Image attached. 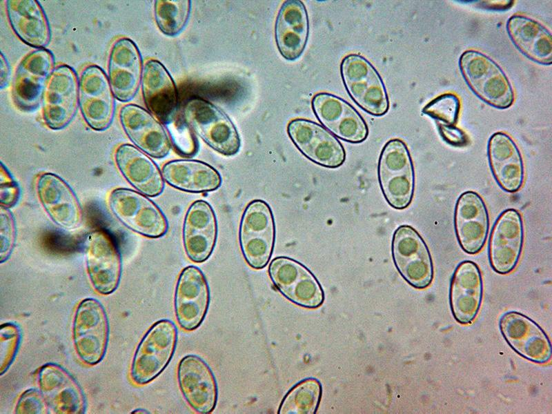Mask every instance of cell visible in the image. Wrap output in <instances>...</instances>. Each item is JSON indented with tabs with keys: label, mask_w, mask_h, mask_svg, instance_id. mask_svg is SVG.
I'll return each mask as SVG.
<instances>
[{
	"label": "cell",
	"mask_w": 552,
	"mask_h": 414,
	"mask_svg": "<svg viewBox=\"0 0 552 414\" xmlns=\"http://www.w3.org/2000/svg\"><path fill=\"white\" fill-rule=\"evenodd\" d=\"M461 74L471 91L493 108L506 109L512 106L515 93L502 68L488 55L467 50L459 58Z\"/></svg>",
	"instance_id": "obj_1"
},
{
	"label": "cell",
	"mask_w": 552,
	"mask_h": 414,
	"mask_svg": "<svg viewBox=\"0 0 552 414\" xmlns=\"http://www.w3.org/2000/svg\"><path fill=\"white\" fill-rule=\"evenodd\" d=\"M380 189L388 205L397 210L411 204L415 190V170L409 150L400 139L388 140L382 148L377 165Z\"/></svg>",
	"instance_id": "obj_2"
},
{
	"label": "cell",
	"mask_w": 552,
	"mask_h": 414,
	"mask_svg": "<svg viewBox=\"0 0 552 414\" xmlns=\"http://www.w3.org/2000/svg\"><path fill=\"white\" fill-rule=\"evenodd\" d=\"M177 337V326L170 319H160L149 328L132 361L130 377L135 384H148L164 371L173 357Z\"/></svg>",
	"instance_id": "obj_3"
},
{
	"label": "cell",
	"mask_w": 552,
	"mask_h": 414,
	"mask_svg": "<svg viewBox=\"0 0 552 414\" xmlns=\"http://www.w3.org/2000/svg\"><path fill=\"white\" fill-rule=\"evenodd\" d=\"M340 75L351 99L364 111L384 115L390 103L385 84L376 68L364 57L349 54L339 66Z\"/></svg>",
	"instance_id": "obj_4"
},
{
	"label": "cell",
	"mask_w": 552,
	"mask_h": 414,
	"mask_svg": "<svg viewBox=\"0 0 552 414\" xmlns=\"http://www.w3.org/2000/svg\"><path fill=\"white\" fill-rule=\"evenodd\" d=\"M275 235L269 204L262 199L251 201L244 210L239 228L241 251L249 266L256 270L266 266L273 255Z\"/></svg>",
	"instance_id": "obj_5"
},
{
	"label": "cell",
	"mask_w": 552,
	"mask_h": 414,
	"mask_svg": "<svg viewBox=\"0 0 552 414\" xmlns=\"http://www.w3.org/2000/svg\"><path fill=\"white\" fill-rule=\"evenodd\" d=\"M183 119L191 130L215 151L235 155L240 148L239 133L229 117L212 103L201 98L188 101L182 110Z\"/></svg>",
	"instance_id": "obj_6"
},
{
	"label": "cell",
	"mask_w": 552,
	"mask_h": 414,
	"mask_svg": "<svg viewBox=\"0 0 552 414\" xmlns=\"http://www.w3.org/2000/svg\"><path fill=\"white\" fill-rule=\"evenodd\" d=\"M391 254L403 279L415 288L431 285L434 267L430 250L420 234L409 225H401L392 237Z\"/></svg>",
	"instance_id": "obj_7"
},
{
	"label": "cell",
	"mask_w": 552,
	"mask_h": 414,
	"mask_svg": "<svg viewBox=\"0 0 552 414\" xmlns=\"http://www.w3.org/2000/svg\"><path fill=\"white\" fill-rule=\"evenodd\" d=\"M72 338L83 362L95 365L103 359L108 343L109 324L99 301L86 298L78 304L73 319Z\"/></svg>",
	"instance_id": "obj_8"
},
{
	"label": "cell",
	"mask_w": 552,
	"mask_h": 414,
	"mask_svg": "<svg viewBox=\"0 0 552 414\" xmlns=\"http://www.w3.org/2000/svg\"><path fill=\"white\" fill-rule=\"evenodd\" d=\"M115 217L131 230L149 238H159L168 230L162 210L146 195L128 188H117L109 196Z\"/></svg>",
	"instance_id": "obj_9"
},
{
	"label": "cell",
	"mask_w": 552,
	"mask_h": 414,
	"mask_svg": "<svg viewBox=\"0 0 552 414\" xmlns=\"http://www.w3.org/2000/svg\"><path fill=\"white\" fill-rule=\"evenodd\" d=\"M42 117L46 125L58 130L75 117L79 105V80L68 65H60L51 72L41 99Z\"/></svg>",
	"instance_id": "obj_10"
},
{
	"label": "cell",
	"mask_w": 552,
	"mask_h": 414,
	"mask_svg": "<svg viewBox=\"0 0 552 414\" xmlns=\"http://www.w3.org/2000/svg\"><path fill=\"white\" fill-rule=\"evenodd\" d=\"M268 275L275 288L291 302L308 308H317L324 301L319 282L304 265L285 256L274 258Z\"/></svg>",
	"instance_id": "obj_11"
},
{
	"label": "cell",
	"mask_w": 552,
	"mask_h": 414,
	"mask_svg": "<svg viewBox=\"0 0 552 414\" xmlns=\"http://www.w3.org/2000/svg\"><path fill=\"white\" fill-rule=\"evenodd\" d=\"M287 133L299 152L317 165L337 168L345 161L346 151L340 141L314 121L292 119L287 126Z\"/></svg>",
	"instance_id": "obj_12"
},
{
	"label": "cell",
	"mask_w": 552,
	"mask_h": 414,
	"mask_svg": "<svg viewBox=\"0 0 552 414\" xmlns=\"http://www.w3.org/2000/svg\"><path fill=\"white\" fill-rule=\"evenodd\" d=\"M108 77L99 66L90 65L79 79V106L89 127L106 130L115 116V101Z\"/></svg>",
	"instance_id": "obj_13"
},
{
	"label": "cell",
	"mask_w": 552,
	"mask_h": 414,
	"mask_svg": "<svg viewBox=\"0 0 552 414\" xmlns=\"http://www.w3.org/2000/svg\"><path fill=\"white\" fill-rule=\"evenodd\" d=\"M524 228L520 213L514 208L502 211L495 219L488 242V257L492 269L500 275L512 272L522 255Z\"/></svg>",
	"instance_id": "obj_14"
},
{
	"label": "cell",
	"mask_w": 552,
	"mask_h": 414,
	"mask_svg": "<svg viewBox=\"0 0 552 414\" xmlns=\"http://www.w3.org/2000/svg\"><path fill=\"white\" fill-rule=\"evenodd\" d=\"M313 112L326 129L340 139L359 144L366 139L368 128L359 112L344 99L321 92L311 100Z\"/></svg>",
	"instance_id": "obj_15"
},
{
	"label": "cell",
	"mask_w": 552,
	"mask_h": 414,
	"mask_svg": "<svg viewBox=\"0 0 552 414\" xmlns=\"http://www.w3.org/2000/svg\"><path fill=\"white\" fill-rule=\"evenodd\" d=\"M86 264L90 281L99 293L109 295L118 287L121 259L112 236L106 230L92 231L85 243Z\"/></svg>",
	"instance_id": "obj_16"
},
{
	"label": "cell",
	"mask_w": 552,
	"mask_h": 414,
	"mask_svg": "<svg viewBox=\"0 0 552 414\" xmlns=\"http://www.w3.org/2000/svg\"><path fill=\"white\" fill-rule=\"evenodd\" d=\"M210 301L208 283L204 273L188 266L180 273L175 288L174 310L179 326L197 329L204 320Z\"/></svg>",
	"instance_id": "obj_17"
},
{
	"label": "cell",
	"mask_w": 552,
	"mask_h": 414,
	"mask_svg": "<svg viewBox=\"0 0 552 414\" xmlns=\"http://www.w3.org/2000/svg\"><path fill=\"white\" fill-rule=\"evenodd\" d=\"M54 64L52 53L46 48L33 50L21 59L12 91L13 101L20 110L31 112L39 106Z\"/></svg>",
	"instance_id": "obj_18"
},
{
	"label": "cell",
	"mask_w": 552,
	"mask_h": 414,
	"mask_svg": "<svg viewBox=\"0 0 552 414\" xmlns=\"http://www.w3.org/2000/svg\"><path fill=\"white\" fill-rule=\"evenodd\" d=\"M454 230L463 251L475 255L485 245L490 219L486 205L476 192L467 190L457 198L453 215Z\"/></svg>",
	"instance_id": "obj_19"
},
{
	"label": "cell",
	"mask_w": 552,
	"mask_h": 414,
	"mask_svg": "<svg viewBox=\"0 0 552 414\" xmlns=\"http://www.w3.org/2000/svg\"><path fill=\"white\" fill-rule=\"evenodd\" d=\"M179 389L188 404L197 413H212L217 404L218 388L215 376L201 357L190 354L179 361L177 367Z\"/></svg>",
	"instance_id": "obj_20"
},
{
	"label": "cell",
	"mask_w": 552,
	"mask_h": 414,
	"mask_svg": "<svg viewBox=\"0 0 552 414\" xmlns=\"http://www.w3.org/2000/svg\"><path fill=\"white\" fill-rule=\"evenodd\" d=\"M500 330L509 346L525 359L545 364L551 358V342L542 328L527 316L517 312L504 313Z\"/></svg>",
	"instance_id": "obj_21"
},
{
	"label": "cell",
	"mask_w": 552,
	"mask_h": 414,
	"mask_svg": "<svg viewBox=\"0 0 552 414\" xmlns=\"http://www.w3.org/2000/svg\"><path fill=\"white\" fill-rule=\"evenodd\" d=\"M119 120L130 141L148 155L161 159L169 153L172 144L168 133L150 112L128 103L120 109Z\"/></svg>",
	"instance_id": "obj_22"
},
{
	"label": "cell",
	"mask_w": 552,
	"mask_h": 414,
	"mask_svg": "<svg viewBox=\"0 0 552 414\" xmlns=\"http://www.w3.org/2000/svg\"><path fill=\"white\" fill-rule=\"evenodd\" d=\"M141 90L149 112L165 127L178 119V94L176 85L164 66L155 59L144 65Z\"/></svg>",
	"instance_id": "obj_23"
},
{
	"label": "cell",
	"mask_w": 552,
	"mask_h": 414,
	"mask_svg": "<svg viewBox=\"0 0 552 414\" xmlns=\"http://www.w3.org/2000/svg\"><path fill=\"white\" fill-rule=\"evenodd\" d=\"M40 391L55 413L79 414L86 411L83 392L72 375L53 363L42 366L38 373Z\"/></svg>",
	"instance_id": "obj_24"
},
{
	"label": "cell",
	"mask_w": 552,
	"mask_h": 414,
	"mask_svg": "<svg viewBox=\"0 0 552 414\" xmlns=\"http://www.w3.org/2000/svg\"><path fill=\"white\" fill-rule=\"evenodd\" d=\"M217 217L211 205L197 200L188 208L184 220L183 244L188 257L202 263L211 255L217 238Z\"/></svg>",
	"instance_id": "obj_25"
},
{
	"label": "cell",
	"mask_w": 552,
	"mask_h": 414,
	"mask_svg": "<svg viewBox=\"0 0 552 414\" xmlns=\"http://www.w3.org/2000/svg\"><path fill=\"white\" fill-rule=\"evenodd\" d=\"M108 79L115 97L128 102L135 96L142 77V59L136 44L128 38L112 46L108 66Z\"/></svg>",
	"instance_id": "obj_26"
},
{
	"label": "cell",
	"mask_w": 552,
	"mask_h": 414,
	"mask_svg": "<svg viewBox=\"0 0 552 414\" xmlns=\"http://www.w3.org/2000/svg\"><path fill=\"white\" fill-rule=\"evenodd\" d=\"M37 190L43 209L55 224L69 230L79 226L82 218L80 204L62 178L54 173H43L38 178Z\"/></svg>",
	"instance_id": "obj_27"
},
{
	"label": "cell",
	"mask_w": 552,
	"mask_h": 414,
	"mask_svg": "<svg viewBox=\"0 0 552 414\" xmlns=\"http://www.w3.org/2000/svg\"><path fill=\"white\" fill-rule=\"evenodd\" d=\"M483 296V279L479 266L470 260L460 262L450 282L449 304L455 320L471 324L477 315Z\"/></svg>",
	"instance_id": "obj_28"
},
{
	"label": "cell",
	"mask_w": 552,
	"mask_h": 414,
	"mask_svg": "<svg viewBox=\"0 0 552 414\" xmlns=\"http://www.w3.org/2000/svg\"><path fill=\"white\" fill-rule=\"evenodd\" d=\"M487 157L492 175L502 190L513 193L521 189L525 177L524 161L519 148L509 135L497 132L491 135Z\"/></svg>",
	"instance_id": "obj_29"
},
{
	"label": "cell",
	"mask_w": 552,
	"mask_h": 414,
	"mask_svg": "<svg viewBox=\"0 0 552 414\" xmlns=\"http://www.w3.org/2000/svg\"><path fill=\"white\" fill-rule=\"evenodd\" d=\"M309 19L304 3L288 0L283 3L275 24V39L277 49L286 60L300 57L307 44Z\"/></svg>",
	"instance_id": "obj_30"
},
{
	"label": "cell",
	"mask_w": 552,
	"mask_h": 414,
	"mask_svg": "<svg viewBox=\"0 0 552 414\" xmlns=\"http://www.w3.org/2000/svg\"><path fill=\"white\" fill-rule=\"evenodd\" d=\"M116 165L126 180L138 192L156 197L164 190L162 172L144 152L129 144L120 145L115 151Z\"/></svg>",
	"instance_id": "obj_31"
},
{
	"label": "cell",
	"mask_w": 552,
	"mask_h": 414,
	"mask_svg": "<svg viewBox=\"0 0 552 414\" xmlns=\"http://www.w3.org/2000/svg\"><path fill=\"white\" fill-rule=\"evenodd\" d=\"M508 35L515 48L526 57L539 64L552 63V36L539 21L522 14L509 18Z\"/></svg>",
	"instance_id": "obj_32"
},
{
	"label": "cell",
	"mask_w": 552,
	"mask_h": 414,
	"mask_svg": "<svg viewBox=\"0 0 552 414\" xmlns=\"http://www.w3.org/2000/svg\"><path fill=\"white\" fill-rule=\"evenodd\" d=\"M6 10L13 31L23 43L37 49L49 44V22L38 1L8 0Z\"/></svg>",
	"instance_id": "obj_33"
},
{
	"label": "cell",
	"mask_w": 552,
	"mask_h": 414,
	"mask_svg": "<svg viewBox=\"0 0 552 414\" xmlns=\"http://www.w3.org/2000/svg\"><path fill=\"white\" fill-rule=\"evenodd\" d=\"M164 179L171 186L188 193H206L221 184L219 172L210 164L195 159H176L162 168Z\"/></svg>",
	"instance_id": "obj_34"
},
{
	"label": "cell",
	"mask_w": 552,
	"mask_h": 414,
	"mask_svg": "<svg viewBox=\"0 0 552 414\" xmlns=\"http://www.w3.org/2000/svg\"><path fill=\"white\" fill-rule=\"evenodd\" d=\"M321 394L319 382L314 378L306 379L294 386L285 395L278 413L313 414L318 407Z\"/></svg>",
	"instance_id": "obj_35"
},
{
	"label": "cell",
	"mask_w": 552,
	"mask_h": 414,
	"mask_svg": "<svg viewBox=\"0 0 552 414\" xmlns=\"http://www.w3.org/2000/svg\"><path fill=\"white\" fill-rule=\"evenodd\" d=\"M190 11L188 0H157L155 2V21L166 35L179 34L186 26Z\"/></svg>",
	"instance_id": "obj_36"
},
{
	"label": "cell",
	"mask_w": 552,
	"mask_h": 414,
	"mask_svg": "<svg viewBox=\"0 0 552 414\" xmlns=\"http://www.w3.org/2000/svg\"><path fill=\"white\" fill-rule=\"evenodd\" d=\"M460 110L459 97L453 93L442 94L429 101L422 109L436 124L456 125Z\"/></svg>",
	"instance_id": "obj_37"
},
{
	"label": "cell",
	"mask_w": 552,
	"mask_h": 414,
	"mask_svg": "<svg viewBox=\"0 0 552 414\" xmlns=\"http://www.w3.org/2000/svg\"><path fill=\"white\" fill-rule=\"evenodd\" d=\"M21 333L19 326L7 322L0 328V367L1 375L7 371L17 353L21 342Z\"/></svg>",
	"instance_id": "obj_38"
},
{
	"label": "cell",
	"mask_w": 552,
	"mask_h": 414,
	"mask_svg": "<svg viewBox=\"0 0 552 414\" xmlns=\"http://www.w3.org/2000/svg\"><path fill=\"white\" fill-rule=\"evenodd\" d=\"M0 262L3 263L10 257L14 246L16 226L14 217L8 208H0Z\"/></svg>",
	"instance_id": "obj_39"
},
{
	"label": "cell",
	"mask_w": 552,
	"mask_h": 414,
	"mask_svg": "<svg viewBox=\"0 0 552 414\" xmlns=\"http://www.w3.org/2000/svg\"><path fill=\"white\" fill-rule=\"evenodd\" d=\"M47 407L41 391L30 388L21 395L16 405L15 413H44L48 411Z\"/></svg>",
	"instance_id": "obj_40"
},
{
	"label": "cell",
	"mask_w": 552,
	"mask_h": 414,
	"mask_svg": "<svg viewBox=\"0 0 552 414\" xmlns=\"http://www.w3.org/2000/svg\"><path fill=\"white\" fill-rule=\"evenodd\" d=\"M0 183L1 206L6 208L14 206L19 196V188L2 163L1 164Z\"/></svg>",
	"instance_id": "obj_41"
},
{
	"label": "cell",
	"mask_w": 552,
	"mask_h": 414,
	"mask_svg": "<svg viewBox=\"0 0 552 414\" xmlns=\"http://www.w3.org/2000/svg\"><path fill=\"white\" fill-rule=\"evenodd\" d=\"M436 124L441 137L447 144L455 147H462L468 144L469 139L467 135L456 125Z\"/></svg>",
	"instance_id": "obj_42"
},
{
	"label": "cell",
	"mask_w": 552,
	"mask_h": 414,
	"mask_svg": "<svg viewBox=\"0 0 552 414\" xmlns=\"http://www.w3.org/2000/svg\"><path fill=\"white\" fill-rule=\"evenodd\" d=\"M0 60H1V66H0V68H1V83H0V85L1 86H0V87H1V89H3V88L7 86V85H8V83L9 82L10 70L9 63H8L6 58L3 56L2 52L1 53Z\"/></svg>",
	"instance_id": "obj_43"
}]
</instances>
